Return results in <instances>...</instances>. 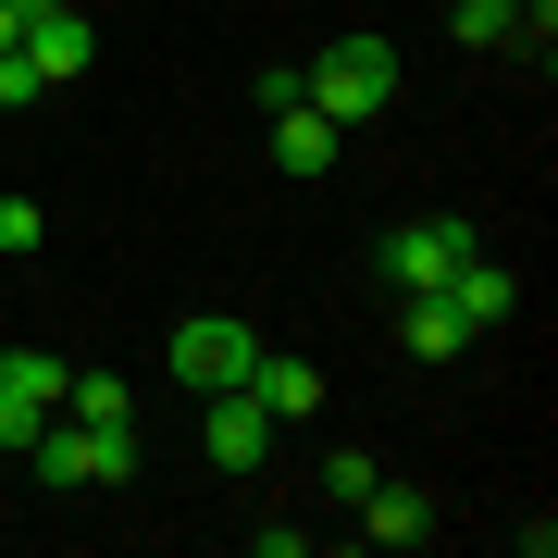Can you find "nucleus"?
Returning a JSON list of instances; mask_svg holds the SVG:
<instances>
[{"mask_svg": "<svg viewBox=\"0 0 558 558\" xmlns=\"http://www.w3.org/2000/svg\"><path fill=\"white\" fill-rule=\"evenodd\" d=\"M299 100L336 112V124H373L385 100H398V50H385V38H336V50L299 75Z\"/></svg>", "mask_w": 558, "mask_h": 558, "instance_id": "1", "label": "nucleus"}, {"mask_svg": "<svg viewBox=\"0 0 558 558\" xmlns=\"http://www.w3.org/2000/svg\"><path fill=\"white\" fill-rule=\"evenodd\" d=\"M248 360H260V323H223V311H199V323H174V385H248Z\"/></svg>", "mask_w": 558, "mask_h": 558, "instance_id": "2", "label": "nucleus"}, {"mask_svg": "<svg viewBox=\"0 0 558 558\" xmlns=\"http://www.w3.org/2000/svg\"><path fill=\"white\" fill-rule=\"evenodd\" d=\"M472 248H484V236H472L459 211H435V223H398V236H385V286H398V299H410V286H447Z\"/></svg>", "mask_w": 558, "mask_h": 558, "instance_id": "3", "label": "nucleus"}, {"mask_svg": "<svg viewBox=\"0 0 558 558\" xmlns=\"http://www.w3.org/2000/svg\"><path fill=\"white\" fill-rule=\"evenodd\" d=\"M38 422H62V360L50 348H0V447H25Z\"/></svg>", "mask_w": 558, "mask_h": 558, "instance_id": "4", "label": "nucleus"}, {"mask_svg": "<svg viewBox=\"0 0 558 558\" xmlns=\"http://www.w3.org/2000/svg\"><path fill=\"white\" fill-rule=\"evenodd\" d=\"M199 447H211V472H260V447H274V410H260L248 385H211V398H199Z\"/></svg>", "mask_w": 558, "mask_h": 558, "instance_id": "5", "label": "nucleus"}, {"mask_svg": "<svg viewBox=\"0 0 558 558\" xmlns=\"http://www.w3.org/2000/svg\"><path fill=\"white\" fill-rule=\"evenodd\" d=\"M336 137H348L336 112L286 100V112H274V174H299V186H311V174H336Z\"/></svg>", "mask_w": 558, "mask_h": 558, "instance_id": "6", "label": "nucleus"}, {"mask_svg": "<svg viewBox=\"0 0 558 558\" xmlns=\"http://www.w3.org/2000/svg\"><path fill=\"white\" fill-rule=\"evenodd\" d=\"M435 299H447L459 323H472V336H497V323L521 311V286H509V274H497V260H484V248H472V260H459V274L435 286Z\"/></svg>", "mask_w": 558, "mask_h": 558, "instance_id": "7", "label": "nucleus"}, {"mask_svg": "<svg viewBox=\"0 0 558 558\" xmlns=\"http://www.w3.org/2000/svg\"><path fill=\"white\" fill-rule=\"evenodd\" d=\"M248 398L274 410V422H311V410H323V373H311L299 348H260V360H248Z\"/></svg>", "mask_w": 558, "mask_h": 558, "instance_id": "8", "label": "nucleus"}, {"mask_svg": "<svg viewBox=\"0 0 558 558\" xmlns=\"http://www.w3.org/2000/svg\"><path fill=\"white\" fill-rule=\"evenodd\" d=\"M348 521H360L373 546H422V534H435V497H422V484H373Z\"/></svg>", "mask_w": 558, "mask_h": 558, "instance_id": "9", "label": "nucleus"}, {"mask_svg": "<svg viewBox=\"0 0 558 558\" xmlns=\"http://www.w3.org/2000/svg\"><path fill=\"white\" fill-rule=\"evenodd\" d=\"M398 348H410V360H459V348H472V323H459L435 286H410V299H398Z\"/></svg>", "mask_w": 558, "mask_h": 558, "instance_id": "10", "label": "nucleus"}, {"mask_svg": "<svg viewBox=\"0 0 558 558\" xmlns=\"http://www.w3.org/2000/svg\"><path fill=\"white\" fill-rule=\"evenodd\" d=\"M459 38H472V50H509L521 38V0H459Z\"/></svg>", "mask_w": 558, "mask_h": 558, "instance_id": "11", "label": "nucleus"}, {"mask_svg": "<svg viewBox=\"0 0 558 558\" xmlns=\"http://www.w3.org/2000/svg\"><path fill=\"white\" fill-rule=\"evenodd\" d=\"M38 236H50V223H38V199L13 186V199H0V260H38Z\"/></svg>", "mask_w": 558, "mask_h": 558, "instance_id": "12", "label": "nucleus"}, {"mask_svg": "<svg viewBox=\"0 0 558 558\" xmlns=\"http://www.w3.org/2000/svg\"><path fill=\"white\" fill-rule=\"evenodd\" d=\"M373 484H385V472H373V459H360V447H336V459H323V497H336V509H360V497H373Z\"/></svg>", "mask_w": 558, "mask_h": 558, "instance_id": "13", "label": "nucleus"}, {"mask_svg": "<svg viewBox=\"0 0 558 558\" xmlns=\"http://www.w3.org/2000/svg\"><path fill=\"white\" fill-rule=\"evenodd\" d=\"M50 100V87H38V62H25V50H0V112H38Z\"/></svg>", "mask_w": 558, "mask_h": 558, "instance_id": "14", "label": "nucleus"}, {"mask_svg": "<svg viewBox=\"0 0 558 558\" xmlns=\"http://www.w3.org/2000/svg\"><path fill=\"white\" fill-rule=\"evenodd\" d=\"M0 50H13V0H0Z\"/></svg>", "mask_w": 558, "mask_h": 558, "instance_id": "15", "label": "nucleus"}]
</instances>
